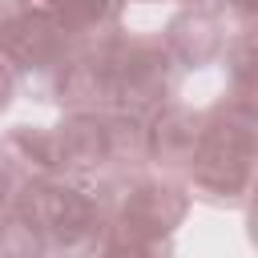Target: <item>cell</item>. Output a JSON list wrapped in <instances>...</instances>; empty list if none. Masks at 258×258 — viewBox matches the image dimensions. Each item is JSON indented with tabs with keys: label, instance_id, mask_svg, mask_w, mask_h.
Returning a JSON list of instances; mask_svg holds the SVG:
<instances>
[{
	"label": "cell",
	"instance_id": "1",
	"mask_svg": "<svg viewBox=\"0 0 258 258\" xmlns=\"http://www.w3.org/2000/svg\"><path fill=\"white\" fill-rule=\"evenodd\" d=\"M189 161H194V181L202 194L218 202L242 198V189L250 185V117L202 121Z\"/></svg>",
	"mask_w": 258,
	"mask_h": 258
},
{
	"label": "cell",
	"instance_id": "2",
	"mask_svg": "<svg viewBox=\"0 0 258 258\" xmlns=\"http://www.w3.org/2000/svg\"><path fill=\"white\" fill-rule=\"evenodd\" d=\"M24 214L40 226L44 246H56L69 258H85L101 238V206L69 185H32Z\"/></svg>",
	"mask_w": 258,
	"mask_h": 258
},
{
	"label": "cell",
	"instance_id": "3",
	"mask_svg": "<svg viewBox=\"0 0 258 258\" xmlns=\"http://www.w3.org/2000/svg\"><path fill=\"white\" fill-rule=\"evenodd\" d=\"M169 93V56L161 44L129 40L125 52H109V97H117L121 113L149 109Z\"/></svg>",
	"mask_w": 258,
	"mask_h": 258
},
{
	"label": "cell",
	"instance_id": "4",
	"mask_svg": "<svg viewBox=\"0 0 258 258\" xmlns=\"http://www.w3.org/2000/svg\"><path fill=\"white\" fill-rule=\"evenodd\" d=\"M64 48L69 36L44 16L16 12L12 20L0 24V52L20 69H52L64 60Z\"/></svg>",
	"mask_w": 258,
	"mask_h": 258
},
{
	"label": "cell",
	"instance_id": "5",
	"mask_svg": "<svg viewBox=\"0 0 258 258\" xmlns=\"http://www.w3.org/2000/svg\"><path fill=\"white\" fill-rule=\"evenodd\" d=\"M52 149H56V165L89 169L113 157V129L97 113L81 109L69 125H60V133H52Z\"/></svg>",
	"mask_w": 258,
	"mask_h": 258
},
{
	"label": "cell",
	"instance_id": "6",
	"mask_svg": "<svg viewBox=\"0 0 258 258\" xmlns=\"http://www.w3.org/2000/svg\"><path fill=\"white\" fill-rule=\"evenodd\" d=\"M198 129H202L198 117H189L185 109H169V113L157 117L153 129H145V149L153 157H161V161H181V157L194 153Z\"/></svg>",
	"mask_w": 258,
	"mask_h": 258
},
{
	"label": "cell",
	"instance_id": "7",
	"mask_svg": "<svg viewBox=\"0 0 258 258\" xmlns=\"http://www.w3.org/2000/svg\"><path fill=\"white\" fill-rule=\"evenodd\" d=\"M4 157H8L12 169H20L24 177H36V181L60 169L56 165V149H52V133H36V129H24V125L16 133H8Z\"/></svg>",
	"mask_w": 258,
	"mask_h": 258
},
{
	"label": "cell",
	"instance_id": "8",
	"mask_svg": "<svg viewBox=\"0 0 258 258\" xmlns=\"http://www.w3.org/2000/svg\"><path fill=\"white\" fill-rule=\"evenodd\" d=\"M44 254V234L28 214L0 218V258H40Z\"/></svg>",
	"mask_w": 258,
	"mask_h": 258
},
{
	"label": "cell",
	"instance_id": "9",
	"mask_svg": "<svg viewBox=\"0 0 258 258\" xmlns=\"http://www.w3.org/2000/svg\"><path fill=\"white\" fill-rule=\"evenodd\" d=\"M101 258H165L161 238H121L109 234V246L101 250Z\"/></svg>",
	"mask_w": 258,
	"mask_h": 258
},
{
	"label": "cell",
	"instance_id": "10",
	"mask_svg": "<svg viewBox=\"0 0 258 258\" xmlns=\"http://www.w3.org/2000/svg\"><path fill=\"white\" fill-rule=\"evenodd\" d=\"M12 85H16V77H12V60L0 52V109L8 105V97H12Z\"/></svg>",
	"mask_w": 258,
	"mask_h": 258
},
{
	"label": "cell",
	"instance_id": "11",
	"mask_svg": "<svg viewBox=\"0 0 258 258\" xmlns=\"http://www.w3.org/2000/svg\"><path fill=\"white\" fill-rule=\"evenodd\" d=\"M8 202H12V181H8V169L0 165V218H4V210H8Z\"/></svg>",
	"mask_w": 258,
	"mask_h": 258
},
{
	"label": "cell",
	"instance_id": "12",
	"mask_svg": "<svg viewBox=\"0 0 258 258\" xmlns=\"http://www.w3.org/2000/svg\"><path fill=\"white\" fill-rule=\"evenodd\" d=\"M0 24H4V4H0Z\"/></svg>",
	"mask_w": 258,
	"mask_h": 258
}]
</instances>
